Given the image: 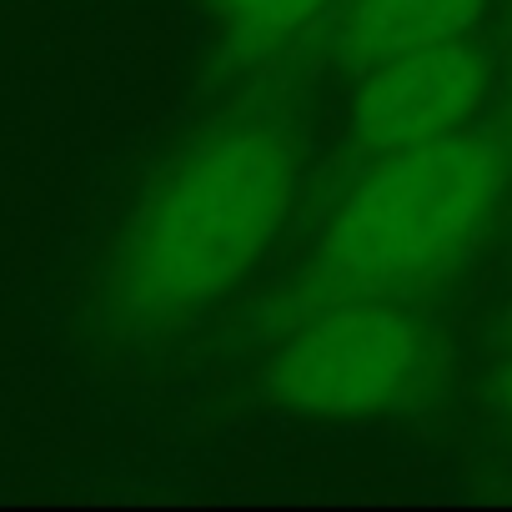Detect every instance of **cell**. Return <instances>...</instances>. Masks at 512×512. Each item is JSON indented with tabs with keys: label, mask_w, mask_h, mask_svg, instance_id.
Listing matches in <instances>:
<instances>
[{
	"label": "cell",
	"mask_w": 512,
	"mask_h": 512,
	"mask_svg": "<svg viewBox=\"0 0 512 512\" xmlns=\"http://www.w3.org/2000/svg\"><path fill=\"white\" fill-rule=\"evenodd\" d=\"M297 191V146L277 126H241L196 146L146 201L121 256L136 317H191L226 297L282 231Z\"/></svg>",
	"instance_id": "1"
},
{
	"label": "cell",
	"mask_w": 512,
	"mask_h": 512,
	"mask_svg": "<svg viewBox=\"0 0 512 512\" xmlns=\"http://www.w3.org/2000/svg\"><path fill=\"white\" fill-rule=\"evenodd\" d=\"M502 402H507V407H512V367H507V372H502Z\"/></svg>",
	"instance_id": "7"
},
{
	"label": "cell",
	"mask_w": 512,
	"mask_h": 512,
	"mask_svg": "<svg viewBox=\"0 0 512 512\" xmlns=\"http://www.w3.org/2000/svg\"><path fill=\"white\" fill-rule=\"evenodd\" d=\"M322 0H221V11L231 26L256 31V36H282L292 26H302L307 16H317Z\"/></svg>",
	"instance_id": "6"
},
{
	"label": "cell",
	"mask_w": 512,
	"mask_h": 512,
	"mask_svg": "<svg viewBox=\"0 0 512 512\" xmlns=\"http://www.w3.org/2000/svg\"><path fill=\"white\" fill-rule=\"evenodd\" d=\"M487 11V0H352L342 16V56L377 66L422 46L462 41Z\"/></svg>",
	"instance_id": "5"
},
{
	"label": "cell",
	"mask_w": 512,
	"mask_h": 512,
	"mask_svg": "<svg viewBox=\"0 0 512 512\" xmlns=\"http://www.w3.org/2000/svg\"><path fill=\"white\" fill-rule=\"evenodd\" d=\"M507 186V146L487 131H447L382 156L327 226L322 267L337 287L392 292L442 272L487 226Z\"/></svg>",
	"instance_id": "2"
},
{
	"label": "cell",
	"mask_w": 512,
	"mask_h": 512,
	"mask_svg": "<svg viewBox=\"0 0 512 512\" xmlns=\"http://www.w3.org/2000/svg\"><path fill=\"white\" fill-rule=\"evenodd\" d=\"M422 367V332L382 302H347L307 322L267 367V392L312 417H362L407 392Z\"/></svg>",
	"instance_id": "3"
},
{
	"label": "cell",
	"mask_w": 512,
	"mask_h": 512,
	"mask_svg": "<svg viewBox=\"0 0 512 512\" xmlns=\"http://www.w3.org/2000/svg\"><path fill=\"white\" fill-rule=\"evenodd\" d=\"M487 96V61L467 41L422 46L392 61L367 66V81L352 101V136L372 156L427 146L447 131H462Z\"/></svg>",
	"instance_id": "4"
}]
</instances>
